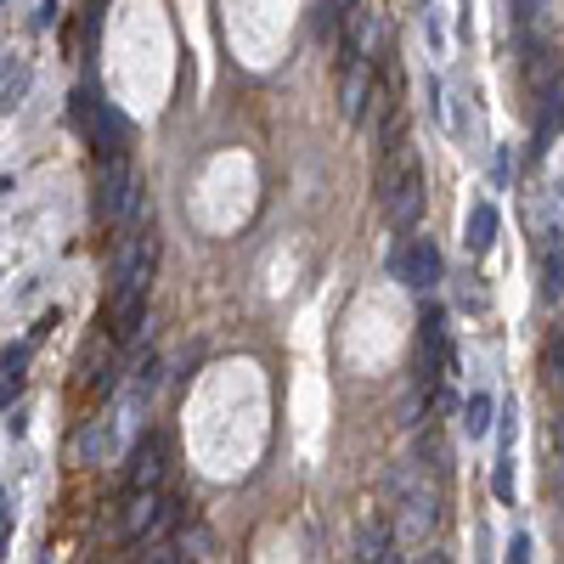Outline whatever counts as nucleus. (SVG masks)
I'll return each mask as SVG.
<instances>
[{
    "label": "nucleus",
    "instance_id": "obj_17",
    "mask_svg": "<svg viewBox=\"0 0 564 564\" xmlns=\"http://www.w3.org/2000/svg\"><path fill=\"white\" fill-rule=\"evenodd\" d=\"M486 430H491V395L475 390V395L463 401V435H468V441H480Z\"/></svg>",
    "mask_w": 564,
    "mask_h": 564
},
{
    "label": "nucleus",
    "instance_id": "obj_7",
    "mask_svg": "<svg viewBox=\"0 0 564 564\" xmlns=\"http://www.w3.org/2000/svg\"><path fill=\"white\" fill-rule=\"evenodd\" d=\"M401 282L412 294H430L435 282H441V249L430 243V238H412L406 243V254H401Z\"/></svg>",
    "mask_w": 564,
    "mask_h": 564
},
{
    "label": "nucleus",
    "instance_id": "obj_6",
    "mask_svg": "<svg viewBox=\"0 0 564 564\" xmlns=\"http://www.w3.org/2000/svg\"><path fill=\"white\" fill-rule=\"evenodd\" d=\"M384 40V18H379V7H356L345 12V63H372V45Z\"/></svg>",
    "mask_w": 564,
    "mask_h": 564
},
{
    "label": "nucleus",
    "instance_id": "obj_11",
    "mask_svg": "<svg viewBox=\"0 0 564 564\" xmlns=\"http://www.w3.org/2000/svg\"><path fill=\"white\" fill-rule=\"evenodd\" d=\"M23 379H29V345H12L7 361H0V406H7V412L23 395Z\"/></svg>",
    "mask_w": 564,
    "mask_h": 564
},
{
    "label": "nucleus",
    "instance_id": "obj_12",
    "mask_svg": "<svg viewBox=\"0 0 564 564\" xmlns=\"http://www.w3.org/2000/svg\"><path fill=\"white\" fill-rule=\"evenodd\" d=\"M356 558H367V564H390V558H395V553H390V520H384V513L361 525V536H356Z\"/></svg>",
    "mask_w": 564,
    "mask_h": 564
},
{
    "label": "nucleus",
    "instance_id": "obj_18",
    "mask_svg": "<svg viewBox=\"0 0 564 564\" xmlns=\"http://www.w3.org/2000/svg\"><path fill=\"white\" fill-rule=\"evenodd\" d=\"M175 525H181V502H175V497H164V508H159V520L148 525V536H141V547H159V542H164V536H170Z\"/></svg>",
    "mask_w": 564,
    "mask_h": 564
},
{
    "label": "nucleus",
    "instance_id": "obj_19",
    "mask_svg": "<svg viewBox=\"0 0 564 564\" xmlns=\"http://www.w3.org/2000/svg\"><path fill=\"white\" fill-rule=\"evenodd\" d=\"M491 491H497L502 502H513V446H502V457H497V468H491Z\"/></svg>",
    "mask_w": 564,
    "mask_h": 564
},
{
    "label": "nucleus",
    "instance_id": "obj_20",
    "mask_svg": "<svg viewBox=\"0 0 564 564\" xmlns=\"http://www.w3.org/2000/svg\"><path fill=\"white\" fill-rule=\"evenodd\" d=\"M542 367H547V384H558L564 390V334L547 345V356H542Z\"/></svg>",
    "mask_w": 564,
    "mask_h": 564
},
{
    "label": "nucleus",
    "instance_id": "obj_5",
    "mask_svg": "<svg viewBox=\"0 0 564 564\" xmlns=\"http://www.w3.org/2000/svg\"><path fill=\"white\" fill-rule=\"evenodd\" d=\"M164 475H170V446H164V435H141V441L130 446V463H124V486H130V491H159Z\"/></svg>",
    "mask_w": 564,
    "mask_h": 564
},
{
    "label": "nucleus",
    "instance_id": "obj_4",
    "mask_svg": "<svg viewBox=\"0 0 564 564\" xmlns=\"http://www.w3.org/2000/svg\"><path fill=\"white\" fill-rule=\"evenodd\" d=\"M74 119H85L97 159H119V153H130V119H124L108 97H90V90H79V97H74Z\"/></svg>",
    "mask_w": 564,
    "mask_h": 564
},
{
    "label": "nucleus",
    "instance_id": "obj_9",
    "mask_svg": "<svg viewBox=\"0 0 564 564\" xmlns=\"http://www.w3.org/2000/svg\"><path fill=\"white\" fill-rule=\"evenodd\" d=\"M159 508H164L159 491H130L124 497V513H119V536L124 542H141V536H148V525L159 520Z\"/></svg>",
    "mask_w": 564,
    "mask_h": 564
},
{
    "label": "nucleus",
    "instance_id": "obj_10",
    "mask_svg": "<svg viewBox=\"0 0 564 564\" xmlns=\"http://www.w3.org/2000/svg\"><path fill=\"white\" fill-rule=\"evenodd\" d=\"M384 215H390V226H395V231H412V226L423 220V170H412V175H406V186L384 204Z\"/></svg>",
    "mask_w": 564,
    "mask_h": 564
},
{
    "label": "nucleus",
    "instance_id": "obj_22",
    "mask_svg": "<svg viewBox=\"0 0 564 564\" xmlns=\"http://www.w3.org/2000/svg\"><path fill=\"white\" fill-rule=\"evenodd\" d=\"M508 558H513V564H525V558H531V536H513V547H508Z\"/></svg>",
    "mask_w": 564,
    "mask_h": 564
},
{
    "label": "nucleus",
    "instance_id": "obj_14",
    "mask_svg": "<svg viewBox=\"0 0 564 564\" xmlns=\"http://www.w3.org/2000/svg\"><path fill=\"white\" fill-rule=\"evenodd\" d=\"M23 97H29V57H7V68H0V108H23Z\"/></svg>",
    "mask_w": 564,
    "mask_h": 564
},
{
    "label": "nucleus",
    "instance_id": "obj_3",
    "mask_svg": "<svg viewBox=\"0 0 564 564\" xmlns=\"http://www.w3.org/2000/svg\"><path fill=\"white\" fill-rule=\"evenodd\" d=\"M90 209H97L102 226H124V220L141 209V186H135V164H130V153L102 159V170H97V198H90Z\"/></svg>",
    "mask_w": 564,
    "mask_h": 564
},
{
    "label": "nucleus",
    "instance_id": "obj_21",
    "mask_svg": "<svg viewBox=\"0 0 564 564\" xmlns=\"http://www.w3.org/2000/svg\"><path fill=\"white\" fill-rule=\"evenodd\" d=\"M508 7H513V23H520V29H531L547 7H553V0H508Z\"/></svg>",
    "mask_w": 564,
    "mask_h": 564
},
{
    "label": "nucleus",
    "instance_id": "obj_1",
    "mask_svg": "<svg viewBox=\"0 0 564 564\" xmlns=\"http://www.w3.org/2000/svg\"><path fill=\"white\" fill-rule=\"evenodd\" d=\"M435 463H395L390 468V491H395V508H401V531L406 536H430L435 531V513H441V491L430 480Z\"/></svg>",
    "mask_w": 564,
    "mask_h": 564
},
{
    "label": "nucleus",
    "instance_id": "obj_13",
    "mask_svg": "<svg viewBox=\"0 0 564 564\" xmlns=\"http://www.w3.org/2000/svg\"><path fill=\"white\" fill-rule=\"evenodd\" d=\"M497 226H502L497 220V204H475V209H468V238H463L468 254H486L497 243Z\"/></svg>",
    "mask_w": 564,
    "mask_h": 564
},
{
    "label": "nucleus",
    "instance_id": "obj_16",
    "mask_svg": "<svg viewBox=\"0 0 564 564\" xmlns=\"http://www.w3.org/2000/svg\"><path fill=\"white\" fill-rule=\"evenodd\" d=\"M367 97H372V68L367 63H350V74H345V113L361 119L367 113Z\"/></svg>",
    "mask_w": 564,
    "mask_h": 564
},
{
    "label": "nucleus",
    "instance_id": "obj_15",
    "mask_svg": "<svg viewBox=\"0 0 564 564\" xmlns=\"http://www.w3.org/2000/svg\"><path fill=\"white\" fill-rule=\"evenodd\" d=\"M564 130V85H553L542 97V113H536V153L553 148V135Z\"/></svg>",
    "mask_w": 564,
    "mask_h": 564
},
{
    "label": "nucleus",
    "instance_id": "obj_2",
    "mask_svg": "<svg viewBox=\"0 0 564 564\" xmlns=\"http://www.w3.org/2000/svg\"><path fill=\"white\" fill-rule=\"evenodd\" d=\"M153 265H159V238H153V215H130L119 243H113V294L124 289H148L153 282Z\"/></svg>",
    "mask_w": 564,
    "mask_h": 564
},
{
    "label": "nucleus",
    "instance_id": "obj_8",
    "mask_svg": "<svg viewBox=\"0 0 564 564\" xmlns=\"http://www.w3.org/2000/svg\"><path fill=\"white\" fill-rule=\"evenodd\" d=\"M141 322H148V289H124V294H113V345H130L135 334H141Z\"/></svg>",
    "mask_w": 564,
    "mask_h": 564
},
{
    "label": "nucleus",
    "instance_id": "obj_23",
    "mask_svg": "<svg viewBox=\"0 0 564 564\" xmlns=\"http://www.w3.org/2000/svg\"><path fill=\"white\" fill-rule=\"evenodd\" d=\"M350 7H356V0H322V12H327V18H345Z\"/></svg>",
    "mask_w": 564,
    "mask_h": 564
}]
</instances>
